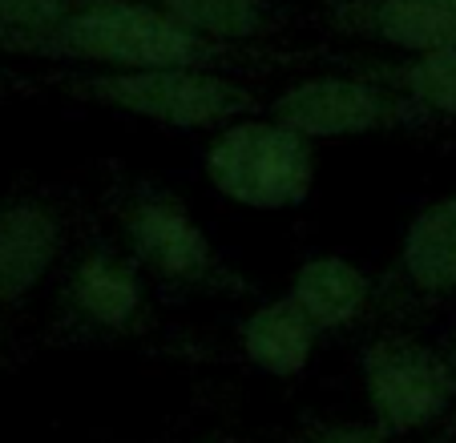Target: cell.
I'll return each instance as SVG.
<instances>
[{
	"mask_svg": "<svg viewBox=\"0 0 456 443\" xmlns=\"http://www.w3.org/2000/svg\"><path fill=\"white\" fill-rule=\"evenodd\" d=\"M9 57L33 60H77L86 73H121V68L199 65L223 68L242 49L207 44L174 28L146 0H69L57 25L0 44Z\"/></svg>",
	"mask_w": 456,
	"mask_h": 443,
	"instance_id": "cell-1",
	"label": "cell"
},
{
	"mask_svg": "<svg viewBox=\"0 0 456 443\" xmlns=\"http://www.w3.org/2000/svg\"><path fill=\"white\" fill-rule=\"evenodd\" d=\"M61 93L97 109L150 121L158 129H226L231 121L258 113V97L223 68L158 65L121 68V73H73L61 81Z\"/></svg>",
	"mask_w": 456,
	"mask_h": 443,
	"instance_id": "cell-2",
	"label": "cell"
},
{
	"mask_svg": "<svg viewBox=\"0 0 456 443\" xmlns=\"http://www.w3.org/2000/svg\"><path fill=\"white\" fill-rule=\"evenodd\" d=\"M118 242L150 282L199 299H239L250 282L170 186H134L118 205Z\"/></svg>",
	"mask_w": 456,
	"mask_h": 443,
	"instance_id": "cell-3",
	"label": "cell"
},
{
	"mask_svg": "<svg viewBox=\"0 0 456 443\" xmlns=\"http://www.w3.org/2000/svg\"><path fill=\"white\" fill-rule=\"evenodd\" d=\"M315 141L271 113L218 129L202 157L210 189L242 210H295L315 189Z\"/></svg>",
	"mask_w": 456,
	"mask_h": 443,
	"instance_id": "cell-4",
	"label": "cell"
},
{
	"mask_svg": "<svg viewBox=\"0 0 456 443\" xmlns=\"http://www.w3.org/2000/svg\"><path fill=\"white\" fill-rule=\"evenodd\" d=\"M360 379L368 415L387 435H416L448 427L456 411V379L448 350L392 331L360 350Z\"/></svg>",
	"mask_w": 456,
	"mask_h": 443,
	"instance_id": "cell-5",
	"label": "cell"
},
{
	"mask_svg": "<svg viewBox=\"0 0 456 443\" xmlns=\"http://www.w3.org/2000/svg\"><path fill=\"white\" fill-rule=\"evenodd\" d=\"M267 113L311 141H347V137H379V133H416L432 125V117L408 97L368 81L352 68L319 73V77L291 81Z\"/></svg>",
	"mask_w": 456,
	"mask_h": 443,
	"instance_id": "cell-6",
	"label": "cell"
},
{
	"mask_svg": "<svg viewBox=\"0 0 456 443\" xmlns=\"http://www.w3.org/2000/svg\"><path fill=\"white\" fill-rule=\"evenodd\" d=\"M121 242H94L61 274L57 318L73 339H129L150 326V286Z\"/></svg>",
	"mask_w": 456,
	"mask_h": 443,
	"instance_id": "cell-7",
	"label": "cell"
},
{
	"mask_svg": "<svg viewBox=\"0 0 456 443\" xmlns=\"http://www.w3.org/2000/svg\"><path fill=\"white\" fill-rule=\"evenodd\" d=\"M69 246V213L45 194L0 202V318L20 310L61 270Z\"/></svg>",
	"mask_w": 456,
	"mask_h": 443,
	"instance_id": "cell-8",
	"label": "cell"
},
{
	"mask_svg": "<svg viewBox=\"0 0 456 443\" xmlns=\"http://www.w3.org/2000/svg\"><path fill=\"white\" fill-rule=\"evenodd\" d=\"M323 17L339 36L384 52L456 49V12L432 0H328Z\"/></svg>",
	"mask_w": 456,
	"mask_h": 443,
	"instance_id": "cell-9",
	"label": "cell"
},
{
	"mask_svg": "<svg viewBox=\"0 0 456 443\" xmlns=\"http://www.w3.org/2000/svg\"><path fill=\"white\" fill-rule=\"evenodd\" d=\"M396 282L416 302L456 299V189L408 218L396 250Z\"/></svg>",
	"mask_w": 456,
	"mask_h": 443,
	"instance_id": "cell-10",
	"label": "cell"
},
{
	"mask_svg": "<svg viewBox=\"0 0 456 443\" xmlns=\"http://www.w3.org/2000/svg\"><path fill=\"white\" fill-rule=\"evenodd\" d=\"M287 294L299 302L319 334L352 331L355 323L368 318L371 302H376V286H371L368 270L344 254H315L299 262Z\"/></svg>",
	"mask_w": 456,
	"mask_h": 443,
	"instance_id": "cell-11",
	"label": "cell"
},
{
	"mask_svg": "<svg viewBox=\"0 0 456 443\" xmlns=\"http://www.w3.org/2000/svg\"><path fill=\"white\" fill-rule=\"evenodd\" d=\"M319 331L291 294L258 302L239 323V350L255 371L271 379H295L315 355Z\"/></svg>",
	"mask_w": 456,
	"mask_h": 443,
	"instance_id": "cell-12",
	"label": "cell"
},
{
	"mask_svg": "<svg viewBox=\"0 0 456 443\" xmlns=\"http://www.w3.org/2000/svg\"><path fill=\"white\" fill-rule=\"evenodd\" d=\"M344 68L420 105L432 121H456V49L432 52H363Z\"/></svg>",
	"mask_w": 456,
	"mask_h": 443,
	"instance_id": "cell-13",
	"label": "cell"
},
{
	"mask_svg": "<svg viewBox=\"0 0 456 443\" xmlns=\"http://www.w3.org/2000/svg\"><path fill=\"white\" fill-rule=\"evenodd\" d=\"M174 28L207 44L242 49L247 41L271 36L283 28L287 12L279 0H146Z\"/></svg>",
	"mask_w": 456,
	"mask_h": 443,
	"instance_id": "cell-14",
	"label": "cell"
},
{
	"mask_svg": "<svg viewBox=\"0 0 456 443\" xmlns=\"http://www.w3.org/2000/svg\"><path fill=\"white\" fill-rule=\"evenodd\" d=\"M69 0H0V44L57 25Z\"/></svg>",
	"mask_w": 456,
	"mask_h": 443,
	"instance_id": "cell-15",
	"label": "cell"
},
{
	"mask_svg": "<svg viewBox=\"0 0 456 443\" xmlns=\"http://www.w3.org/2000/svg\"><path fill=\"white\" fill-rule=\"evenodd\" d=\"M295 443H392V435L371 419L363 423L360 419H323V423H311Z\"/></svg>",
	"mask_w": 456,
	"mask_h": 443,
	"instance_id": "cell-16",
	"label": "cell"
},
{
	"mask_svg": "<svg viewBox=\"0 0 456 443\" xmlns=\"http://www.w3.org/2000/svg\"><path fill=\"white\" fill-rule=\"evenodd\" d=\"M448 363H452V379H456V334H452V342H448ZM444 431H448V435H456V411H452V419H448Z\"/></svg>",
	"mask_w": 456,
	"mask_h": 443,
	"instance_id": "cell-17",
	"label": "cell"
},
{
	"mask_svg": "<svg viewBox=\"0 0 456 443\" xmlns=\"http://www.w3.org/2000/svg\"><path fill=\"white\" fill-rule=\"evenodd\" d=\"M194 443H234V439H226V435H202V439H194Z\"/></svg>",
	"mask_w": 456,
	"mask_h": 443,
	"instance_id": "cell-18",
	"label": "cell"
},
{
	"mask_svg": "<svg viewBox=\"0 0 456 443\" xmlns=\"http://www.w3.org/2000/svg\"><path fill=\"white\" fill-rule=\"evenodd\" d=\"M432 4H440V9H448V12H456V0H432Z\"/></svg>",
	"mask_w": 456,
	"mask_h": 443,
	"instance_id": "cell-19",
	"label": "cell"
}]
</instances>
